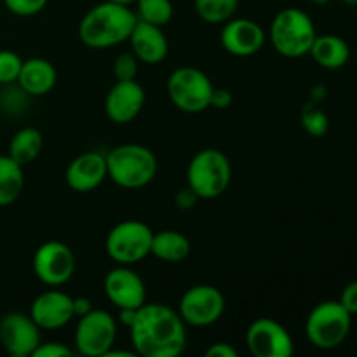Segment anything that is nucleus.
<instances>
[{
  "mask_svg": "<svg viewBox=\"0 0 357 357\" xmlns=\"http://www.w3.org/2000/svg\"><path fill=\"white\" fill-rule=\"evenodd\" d=\"M309 2L317 3V6H326V3H330L331 0H309Z\"/></svg>",
  "mask_w": 357,
  "mask_h": 357,
  "instance_id": "39",
  "label": "nucleus"
},
{
  "mask_svg": "<svg viewBox=\"0 0 357 357\" xmlns=\"http://www.w3.org/2000/svg\"><path fill=\"white\" fill-rule=\"evenodd\" d=\"M72 354L73 352L59 342H47V344L40 342V345L35 349L31 357H70Z\"/></svg>",
  "mask_w": 357,
  "mask_h": 357,
  "instance_id": "31",
  "label": "nucleus"
},
{
  "mask_svg": "<svg viewBox=\"0 0 357 357\" xmlns=\"http://www.w3.org/2000/svg\"><path fill=\"white\" fill-rule=\"evenodd\" d=\"M302 126L310 136L321 138L330 129V121H328V115L316 103H309L302 110Z\"/></svg>",
  "mask_w": 357,
  "mask_h": 357,
  "instance_id": "27",
  "label": "nucleus"
},
{
  "mask_svg": "<svg viewBox=\"0 0 357 357\" xmlns=\"http://www.w3.org/2000/svg\"><path fill=\"white\" fill-rule=\"evenodd\" d=\"M192 251V244L187 236L176 230H162V232L153 234L152 250L150 255L159 258L166 264H180L187 260Z\"/></svg>",
  "mask_w": 357,
  "mask_h": 357,
  "instance_id": "22",
  "label": "nucleus"
},
{
  "mask_svg": "<svg viewBox=\"0 0 357 357\" xmlns=\"http://www.w3.org/2000/svg\"><path fill=\"white\" fill-rule=\"evenodd\" d=\"M338 302L344 305V309L347 310L351 316H357V281L349 282L340 293V300Z\"/></svg>",
  "mask_w": 357,
  "mask_h": 357,
  "instance_id": "32",
  "label": "nucleus"
},
{
  "mask_svg": "<svg viewBox=\"0 0 357 357\" xmlns=\"http://www.w3.org/2000/svg\"><path fill=\"white\" fill-rule=\"evenodd\" d=\"M153 230L138 220L117 223L108 232L107 253L117 265H135L145 260L152 250Z\"/></svg>",
  "mask_w": 357,
  "mask_h": 357,
  "instance_id": "8",
  "label": "nucleus"
},
{
  "mask_svg": "<svg viewBox=\"0 0 357 357\" xmlns=\"http://www.w3.org/2000/svg\"><path fill=\"white\" fill-rule=\"evenodd\" d=\"M42 146H44L42 132L35 128H23L10 139L9 153L7 155L13 157L17 164L24 167L40 155Z\"/></svg>",
  "mask_w": 357,
  "mask_h": 357,
  "instance_id": "24",
  "label": "nucleus"
},
{
  "mask_svg": "<svg viewBox=\"0 0 357 357\" xmlns=\"http://www.w3.org/2000/svg\"><path fill=\"white\" fill-rule=\"evenodd\" d=\"M225 312V296L211 284H197L188 288L180 300L178 314L185 324L204 328L222 319Z\"/></svg>",
  "mask_w": 357,
  "mask_h": 357,
  "instance_id": "10",
  "label": "nucleus"
},
{
  "mask_svg": "<svg viewBox=\"0 0 357 357\" xmlns=\"http://www.w3.org/2000/svg\"><path fill=\"white\" fill-rule=\"evenodd\" d=\"M206 357H237L239 352H237L236 347H232L227 342H216V344L209 345L204 352Z\"/></svg>",
  "mask_w": 357,
  "mask_h": 357,
  "instance_id": "34",
  "label": "nucleus"
},
{
  "mask_svg": "<svg viewBox=\"0 0 357 357\" xmlns=\"http://www.w3.org/2000/svg\"><path fill=\"white\" fill-rule=\"evenodd\" d=\"M108 2H114V3H121V6H129L131 7L136 0H108Z\"/></svg>",
  "mask_w": 357,
  "mask_h": 357,
  "instance_id": "38",
  "label": "nucleus"
},
{
  "mask_svg": "<svg viewBox=\"0 0 357 357\" xmlns=\"http://www.w3.org/2000/svg\"><path fill=\"white\" fill-rule=\"evenodd\" d=\"M128 42L131 44L132 54L138 58V61L146 63V65H157L164 61L169 52V42L162 28L145 23L142 20L136 21Z\"/></svg>",
  "mask_w": 357,
  "mask_h": 357,
  "instance_id": "19",
  "label": "nucleus"
},
{
  "mask_svg": "<svg viewBox=\"0 0 357 357\" xmlns=\"http://www.w3.org/2000/svg\"><path fill=\"white\" fill-rule=\"evenodd\" d=\"M136 21V13L129 6L105 0L84 14L79 24V37L87 47H115L129 40Z\"/></svg>",
  "mask_w": 357,
  "mask_h": 357,
  "instance_id": "2",
  "label": "nucleus"
},
{
  "mask_svg": "<svg viewBox=\"0 0 357 357\" xmlns=\"http://www.w3.org/2000/svg\"><path fill=\"white\" fill-rule=\"evenodd\" d=\"M246 344L255 357H291L295 352V344L288 330L268 317H261L250 324Z\"/></svg>",
  "mask_w": 357,
  "mask_h": 357,
  "instance_id": "12",
  "label": "nucleus"
},
{
  "mask_svg": "<svg viewBox=\"0 0 357 357\" xmlns=\"http://www.w3.org/2000/svg\"><path fill=\"white\" fill-rule=\"evenodd\" d=\"M309 54L323 68L338 70L347 65L351 58V47L338 35H317Z\"/></svg>",
  "mask_w": 357,
  "mask_h": 357,
  "instance_id": "21",
  "label": "nucleus"
},
{
  "mask_svg": "<svg viewBox=\"0 0 357 357\" xmlns=\"http://www.w3.org/2000/svg\"><path fill=\"white\" fill-rule=\"evenodd\" d=\"M232 101H234V96L229 89H225V87H220V89L218 87H215V89H213L211 103H209V107L218 108V110H225V108H229L230 105H232Z\"/></svg>",
  "mask_w": 357,
  "mask_h": 357,
  "instance_id": "33",
  "label": "nucleus"
},
{
  "mask_svg": "<svg viewBox=\"0 0 357 357\" xmlns=\"http://www.w3.org/2000/svg\"><path fill=\"white\" fill-rule=\"evenodd\" d=\"M136 17L155 26H166L173 20L174 7L171 0H136Z\"/></svg>",
  "mask_w": 357,
  "mask_h": 357,
  "instance_id": "26",
  "label": "nucleus"
},
{
  "mask_svg": "<svg viewBox=\"0 0 357 357\" xmlns=\"http://www.w3.org/2000/svg\"><path fill=\"white\" fill-rule=\"evenodd\" d=\"M342 2L349 7H357V0H342Z\"/></svg>",
  "mask_w": 357,
  "mask_h": 357,
  "instance_id": "40",
  "label": "nucleus"
},
{
  "mask_svg": "<svg viewBox=\"0 0 357 357\" xmlns=\"http://www.w3.org/2000/svg\"><path fill=\"white\" fill-rule=\"evenodd\" d=\"M352 316L338 300H326L314 307L305 321V333L310 344L321 351L337 349L347 340Z\"/></svg>",
  "mask_w": 357,
  "mask_h": 357,
  "instance_id": "6",
  "label": "nucleus"
},
{
  "mask_svg": "<svg viewBox=\"0 0 357 357\" xmlns=\"http://www.w3.org/2000/svg\"><path fill=\"white\" fill-rule=\"evenodd\" d=\"M33 272L45 286H63L73 278L75 257L70 246L61 241H47L40 244L33 255Z\"/></svg>",
  "mask_w": 357,
  "mask_h": 357,
  "instance_id": "11",
  "label": "nucleus"
},
{
  "mask_svg": "<svg viewBox=\"0 0 357 357\" xmlns=\"http://www.w3.org/2000/svg\"><path fill=\"white\" fill-rule=\"evenodd\" d=\"M136 310L138 309H119V321H121L126 328H129L132 324V321H135Z\"/></svg>",
  "mask_w": 357,
  "mask_h": 357,
  "instance_id": "37",
  "label": "nucleus"
},
{
  "mask_svg": "<svg viewBox=\"0 0 357 357\" xmlns=\"http://www.w3.org/2000/svg\"><path fill=\"white\" fill-rule=\"evenodd\" d=\"M215 86L202 70L194 66L176 68L167 79V96L178 110L201 114L208 110Z\"/></svg>",
  "mask_w": 357,
  "mask_h": 357,
  "instance_id": "7",
  "label": "nucleus"
},
{
  "mask_svg": "<svg viewBox=\"0 0 357 357\" xmlns=\"http://www.w3.org/2000/svg\"><path fill=\"white\" fill-rule=\"evenodd\" d=\"M23 59L14 51H0V84L17 82Z\"/></svg>",
  "mask_w": 357,
  "mask_h": 357,
  "instance_id": "28",
  "label": "nucleus"
},
{
  "mask_svg": "<svg viewBox=\"0 0 357 357\" xmlns=\"http://www.w3.org/2000/svg\"><path fill=\"white\" fill-rule=\"evenodd\" d=\"M232 180V166L225 153L216 149H204L192 157L187 167L188 188L199 199L220 197Z\"/></svg>",
  "mask_w": 357,
  "mask_h": 357,
  "instance_id": "5",
  "label": "nucleus"
},
{
  "mask_svg": "<svg viewBox=\"0 0 357 357\" xmlns=\"http://www.w3.org/2000/svg\"><path fill=\"white\" fill-rule=\"evenodd\" d=\"M30 317L40 330H59L73 319V298L58 289L40 293L30 305Z\"/></svg>",
  "mask_w": 357,
  "mask_h": 357,
  "instance_id": "17",
  "label": "nucleus"
},
{
  "mask_svg": "<svg viewBox=\"0 0 357 357\" xmlns=\"http://www.w3.org/2000/svg\"><path fill=\"white\" fill-rule=\"evenodd\" d=\"M115 338L117 323L107 310L101 309H93L89 314L79 317L73 335L77 352L86 357H105L114 347Z\"/></svg>",
  "mask_w": 357,
  "mask_h": 357,
  "instance_id": "9",
  "label": "nucleus"
},
{
  "mask_svg": "<svg viewBox=\"0 0 357 357\" xmlns=\"http://www.w3.org/2000/svg\"><path fill=\"white\" fill-rule=\"evenodd\" d=\"M93 303H91L89 298L86 296H79V298H73V316L82 317L86 314H89L93 310Z\"/></svg>",
  "mask_w": 357,
  "mask_h": 357,
  "instance_id": "35",
  "label": "nucleus"
},
{
  "mask_svg": "<svg viewBox=\"0 0 357 357\" xmlns=\"http://www.w3.org/2000/svg\"><path fill=\"white\" fill-rule=\"evenodd\" d=\"M265 38L267 35L257 21L246 20V17H232L223 23L220 40L229 54L237 56V58H250L261 51Z\"/></svg>",
  "mask_w": 357,
  "mask_h": 357,
  "instance_id": "15",
  "label": "nucleus"
},
{
  "mask_svg": "<svg viewBox=\"0 0 357 357\" xmlns=\"http://www.w3.org/2000/svg\"><path fill=\"white\" fill-rule=\"evenodd\" d=\"M49 0H3V6L7 7V10L16 16H35L40 10H44V7L47 6Z\"/></svg>",
  "mask_w": 357,
  "mask_h": 357,
  "instance_id": "30",
  "label": "nucleus"
},
{
  "mask_svg": "<svg viewBox=\"0 0 357 357\" xmlns=\"http://www.w3.org/2000/svg\"><path fill=\"white\" fill-rule=\"evenodd\" d=\"M107 173L121 188H143L155 178L157 159L153 152L138 143H126L107 153Z\"/></svg>",
  "mask_w": 357,
  "mask_h": 357,
  "instance_id": "3",
  "label": "nucleus"
},
{
  "mask_svg": "<svg viewBox=\"0 0 357 357\" xmlns=\"http://www.w3.org/2000/svg\"><path fill=\"white\" fill-rule=\"evenodd\" d=\"M132 349L142 357H176L185 351L187 330L180 314L162 303H145L129 326Z\"/></svg>",
  "mask_w": 357,
  "mask_h": 357,
  "instance_id": "1",
  "label": "nucleus"
},
{
  "mask_svg": "<svg viewBox=\"0 0 357 357\" xmlns=\"http://www.w3.org/2000/svg\"><path fill=\"white\" fill-rule=\"evenodd\" d=\"M0 344L14 357H26L40 345V328L30 314L7 312L0 319Z\"/></svg>",
  "mask_w": 357,
  "mask_h": 357,
  "instance_id": "13",
  "label": "nucleus"
},
{
  "mask_svg": "<svg viewBox=\"0 0 357 357\" xmlns=\"http://www.w3.org/2000/svg\"><path fill=\"white\" fill-rule=\"evenodd\" d=\"M316 26L309 14L296 7L279 10L271 23L268 38L275 51L284 58H302L310 52L316 40Z\"/></svg>",
  "mask_w": 357,
  "mask_h": 357,
  "instance_id": "4",
  "label": "nucleus"
},
{
  "mask_svg": "<svg viewBox=\"0 0 357 357\" xmlns=\"http://www.w3.org/2000/svg\"><path fill=\"white\" fill-rule=\"evenodd\" d=\"M138 58L132 52H122L114 61V75L117 80H136Z\"/></svg>",
  "mask_w": 357,
  "mask_h": 357,
  "instance_id": "29",
  "label": "nucleus"
},
{
  "mask_svg": "<svg viewBox=\"0 0 357 357\" xmlns=\"http://www.w3.org/2000/svg\"><path fill=\"white\" fill-rule=\"evenodd\" d=\"M103 288L117 309H139L146 302L145 282L129 265L112 268L105 278Z\"/></svg>",
  "mask_w": 357,
  "mask_h": 357,
  "instance_id": "14",
  "label": "nucleus"
},
{
  "mask_svg": "<svg viewBox=\"0 0 357 357\" xmlns=\"http://www.w3.org/2000/svg\"><path fill=\"white\" fill-rule=\"evenodd\" d=\"M24 188L23 166L13 157L0 155V208L17 201Z\"/></svg>",
  "mask_w": 357,
  "mask_h": 357,
  "instance_id": "23",
  "label": "nucleus"
},
{
  "mask_svg": "<svg viewBox=\"0 0 357 357\" xmlns=\"http://www.w3.org/2000/svg\"><path fill=\"white\" fill-rule=\"evenodd\" d=\"M108 176L107 157L100 152H84L66 167V185L77 194H87L100 187Z\"/></svg>",
  "mask_w": 357,
  "mask_h": 357,
  "instance_id": "18",
  "label": "nucleus"
},
{
  "mask_svg": "<svg viewBox=\"0 0 357 357\" xmlns=\"http://www.w3.org/2000/svg\"><path fill=\"white\" fill-rule=\"evenodd\" d=\"M195 13L209 24H223L237 13L239 0H194Z\"/></svg>",
  "mask_w": 357,
  "mask_h": 357,
  "instance_id": "25",
  "label": "nucleus"
},
{
  "mask_svg": "<svg viewBox=\"0 0 357 357\" xmlns=\"http://www.w3.org/2000/svg\"><path fill=\"white\" fill-rule=\"evenodd\" d=\"M56 80H58L56 68L51 61L42 58H31L23 61L20 77H17V84L21 89L31 96H44V94L51 93L52 87L56 86Z\"/></svg>",
  "mask_w": 357,
  "mask_h": 357,
  "instance_id": "20",
  "label": "nucleus"
},
{
  "mask_svg": "<svg viewBox=\"0 0 357 357\" xmlns=\"http://www.w3.org/2000/svg\"><path fill=\"white\" fill-rule=\"evenodd\" d=\"M197 195L194 194V192L190 190V188H183V190L180 192V194L176 195V204L180 206V208H192V206H194V202L197 201Z\"/></svg>",
  "mask_w": 357,
  "mask_h": 357,
  "instance_id": "36",
  "label": "nucleus"
},
{
  "mask_svg": "<svg viewBox=\"0 0 357 357\" xmlns=\"http://www.w3.org/2000/svg\"><path fill=\"white\" fill-rule=\"evenodd\" d=\"M145 107V89L136 80H117L108 91L105 112L115 124H129Z\"/></svg>",
  "mask_w": 357,
  "mask_h": 357,
  "instance_id": "16",
  "label": "nucleus"
}]
</instances>
